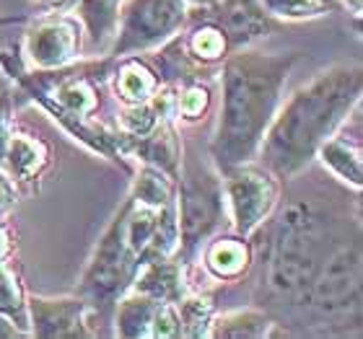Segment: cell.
<instances>
[{
    "label": "cell",
    "mask_w": 363,
    "mask_h": 339,
    "mask_svg": "<svg viewBox=\"0 0 363 339\" xmlns=\"http://www.w3.org/2000/svg\"><path fill=\"white\" fill-rule=\"evenodd\" d=\"M358 226V215L348 218L345 212H335L306 197H296L278 212L259 259V287L267 303L262 311L270 314L275 324L286 326L327 256Z\"/></svg>",
    "instance_id": "6da1fadb"
},
{
    "label": "cell",
    "mask_w": 363,
    "mask_h": 339,
    "mask_svg": "<svg viewBox=\"0 0 363 339\" xmlns=\"http://www.w3.org/2000/svg\"><path fill=\"white\" fill-rule=\"evenodd\" d=\"M298 54H265L250 47L236 50L220 68L218 127L211 140V163L218 173L257 159L262 137L280 106V91Z\"/></svg>",
    "instance_id": "7a4b0ae2"
},
{
    "label": "cell",
    "mask_w": 363,
    "mask_h": 339,
    "mask_svg": "<svg viewBox=\"0 0 363 339\" xmlns=\"http://www.w3.org/2000/svg\"><path fill=\"white\" fill-rule=\"evenodd\" d=\"M361 68H340L319 73L311 84L298 88L278 106L267 127L259 159L275 179H294L311 161L325 140L342 127L361 98Z\"/></svg>",
    "instance_id": "3957f363"
},
{
    "label": "cell",
    "mask_w": 363,
    "mask_h": 339,
    "mask_svg": "<svg viewBox=\"0 0 363 339\" xmlns=\"http://www.w3.org/2000/svg\"><path fill=\"white\" fill-rule=\"evenodd\" d=\"M6 70L23 86L34 101L45 106L76 140L106 159H125V135L112 130L101 117V86L112 76L117 57L91 62H70L55 70H26L16 54L0 57Z\"/></svg>",
    "instance_id": "277c9868"
},
{
    "label": "cell",
    "mask_w": 363,
    "mask_h": 339,
    "mask_svg": "<svg viewBox=\"0 0 363 339\" xmlns=\"http://www.w3.org/2000/svg\"><path fill=\"white\" fill-rule=\"evenodd\" d=\"M363 303V246L361 226L353 228L327 256L319 275L303 293L286 324L291 334H361Z\"/></svg>",
    "instance_id": "5b68a950"
},
{
    "label": "cell",
    "mask_w": 363,
    "mask_h": 339,
    "mask_svg": "<svg viewBox=\"0 0 363 339\" xmlns=\"http://www.w3.org/2000/svg\"><path fill=\"white\" fill-rule=\"evenodd\" d=\"M226 218L223 181L216 166L203 161L192 148L179 156L177 171V220H179V254L192 262L203 243Z\"/></svg>",
    "instance_id": "8992f818"
},
{
    "label": "cell",
    "mask_w": 363,
    "mask_h": 339,
    "mask_svg": "<svg viewBox=\"0 0 363 339\" xmlns=\"http://www.w3.org/2000/svg\"><path fill=\"white\" fill-rule=\"evenodd\" d=\"M187 8V0H122L109 54L128 57L167 45L184 29Z\"/></svg>",
    "instance_id": "52a82bcc"
},
{
    "label": "cell",
    "mask_w": 363,
    "mask_h": 339,
    "mask_svg": "<svg viewBox=\"0 0 363 339\" xmlns=\"http://www.w3.org/2000/svg\"><path fill=\"white\" fill-rule=\"evenodd\" d=\"M223 176V197L231 207V220H234V234L250 239L262 223L272 215L278 205V181L267 168L242 163Z\"/></svg>",
    "instance_id": "ba28073f"
},
{
    "label": "cell",
    "mask_w": 363,
    "mask_h": 339,
    "mask_svg": "<svg viewBox=\"0 0 363 339\" xmlns=\"http://www.w3.org/2000/svg\"><path fill=\"white\" fill-rule=\"evenodd\" d=\"M84 26L76 16L45 13L23 34V57L34 70L65 68L81 60Z\"/></svg>",
    "instance_id": "9c48e42d"
},
{
    "label": "cell",
    "mask_w": 363,
    "mask_h": 339,
    "mask_svg": "<svg viewBox=\"0 0 363 339\" xmlns=\"http://www.w3.org/2000/svg\"><path fill=\"white\" fill-rule=\"evenodd\" d=\"M187 13L211 21L226 37L231 52L255 45L257 39L270 37L272 31L280 29V21L267 13L262 0H213L189 6Z\"/></svg>",
    "instance_id": "30bf717a"
},
{
    "label": "cell",
    "mask_w": 363,
    "mask_h": 339,
    "mask_svg": "<svg viewBox=\"0 0 363 339\" xmlns=\"http://www.w3.org/2000/svg\"><path fill=\"white\" fill-rule=\"evenodd\" d=\"M112 326L117 337L125 339H179V314L177 303L159 301L138 290L122 295L112 314Z\"/></svg>",
    "instance_id": "8fae6325"
},
{
    "label": "cell",
    "mask_w": 363,
    "mask_h": 339,
    "mask_svg": "<svg viewBox=\"0 0 363 339\" xmlns=\"http://www.w3.org/2000/svg\"><path fill=\"white\" fill-rule=\"evenodd\" d=\"M29 334L39 339H84L94 337L89 326V311L81 295L73 298H26Z\"/></svg>",
    "instance_id": "7c38bea8"
},
{
    "label": "cell",
    "mask_w": 363,
    "mask_h": 339,
    "mask_svg": "<svg viewBox=\"0 0 363 339\" xmlns=\"http://www.w3.org/2000/svg\"><path fill=\"white\" fill-rule=\"evenodd\" d=\"M50 145L39 137L23 132L16 127L11 135V143L6 148L3 156V171L16 181V184H34L37 179H42V173L50 166Z\"/></svg>",
    "instance_id": "4fadbf2b"
},
{
    "label": "cell",
    "mask_w": 363,
    "mask_h": 339,
    "mask_svg": "<svg viewBox=\"0 0 363 339\" xmlns=\"http://www.w3.org/2000/svg\"><path fill=\"white\" fill-rule=\"evenodd\" d=\"M114 93L120 98L125 106H133V104H143L148 98L159 91L161 86V78L159 73L153 70L151 62L140 60V57H117L114 62Z\"/></svg>",
    "instance_id": "5bb4252c"
},
{
    "label": "cell",
    "mask_w": 363,
    "mask_h": 339,
    "mask_svg": "<svg viewBox=\"0 0 363 339\" xmlns=\"http://www.w3.org/2000/svg\"><path fill=\"white\" fill-rule=\"evenodd\" d=\"M122 0H76L78 21L84 26L91 52H104L117 34Z\"/></svg>",
    "instance_id": "9a60e30c"
},
{
    "label": "cell",
    "mask_w": 363,
    "mask_h": 339,
    "mask_svg": "<svg viewBox=\"0 0 363 339\" xmlns=\"http://www.w3.org/2000/svg\"><path fill=\"white\" fill-rule=\"evenodd\" d=\"M205 267L216 280H239L252 267V246L244 236H220L205 249Z\"/></svg>",
    "instance_id": "2e32d148"
},
{
    "label": "cell",
    "mask_w": 363,
    "mask_h": 339,
    "mask_svg": "<svg viewBox=\"0 0 363 339\" xmlns=\"http://www.w3.org/2000/svg\"><path fill=\"white\" fill-rule=\"evenodd\" d=\"M130 290L145 293L151 298L169 303H179V298L184 295V280H182V267L177 262H172V256L167 259H156L140 267V272L135 275Z\"/></svg>",
    "instance_id": "e0dca14e"
},
{
    "label": "cell",
    "mask_w": 363,
    "mask_h": 339,
    "mask_svg": "<svg viewBox=\"0 0 363 339\" xmlns=\"http://www.w3.org/2000/svg\"><path fill=\"white\" fill-rule=\"evenodd\" d=\"M317 159L340 181H345V184H350V187L356 189L363 187V161H361V143L358 140H350V137L335 132L317 151Z\"/></svg>",
    "instance_id": "ac0fdd59"
},
{
    "label": "cell",
    "mask_w": 363,
    "mask_h": 339,
    "mask_svg": "<svg viewBox=\"0 0 363 339\" xmlns=\"http://www.w3.org/2000/svg\"><path fill=\"white\" fill-rule=\"evenodd\" d=\"M275 326L272 316L262 309H247L234 311V314H223V316H213L208 337H226V339H259L270 337V329Z\"/></svg>",
    "instance_id": "d6986e66"
},
{
    "label": "cell",
    "mask_w": 363,
    "mask_h": 339,
    "mask_svg": "<svg viewBox=\"0 0 363 339\" xmlns=\"http://www.w3.org/2000/svg\"><path fill=\"white\" fill-rule=\"evenodd\" d=\"M177 314H179L182 337H208L211 321L216 316V306H213L211 295H182L179 303H177Z\"/></svg>",
    "instance_id": "ffe728a7"
},
{
    "label": "cell",
    "mask_w": 363,
    "mask_h": 339,
    "mask_svg": "<svg viewBox=\"0 0 363 339\" xmlns=\"http://www.w3.org/2000/svg\"><path fill=\"white\" fill-rule=\"evenodd\" d=\"M0 314L13 326H18L21 332L29 334V309H26L21 282L16 280V275L6 264H0Z\"/></svg>",
    "instance_id": "44dd1931"
},
{
    "label": "cell",
    "mask_w": 363,
    "mask_h": 339,
    "mask_svg": "<svg viewBox=\"0 0 363 339\" xmlns=\"http://www.w3.org/2000/svg\"><path fill=\"white\" fill-rule=\"evenodd\" d=\"M265 11L280 21H303L337 11L335 0H262Z\"/></svg>",
    "instance_id": "7402d4cb"
},
{
    "label": "cell",
    "mask_w": 363,
    "mask_h": 339,
    "mask_svg": "<svg viewBox=\"0 0 363 339\" xmlns=\"http://www.w3.org/2000/svg\"><path fill=\"white\" fill-rule=\"evenodd\" d=\"M211 101H213L211 88L203 86L200 81L179 86L177 88V120H184V122L205 120Z\"/></svg>",
    "instance_id": "603a6c76"
},
{
    "label": "cell",
    "mask_w": 363,
    "mask_h": 339,
    "mask_svg": "<svg viewBox=\"0 0 363 339\" xmlns=\"http://www.w3.org/2000/svg\"><path fill=\"white\" fill-rule=\"evenodd\" d=\"M16 202H18V189H16V181L11 179L3 168H0V218H3L8 210H13Z\"/></svg>",
    "instance_id": "cb8c5ba5"
},
{
    "label": "cell",
    "mask_w": 363,
    "mask_h": 339,
    "mask_svg": "<svg viewBox=\"0 0 363 339\" xmlns=\"http://www.w3.org/2000/svg\"><path fill=\"white\" fill-rule=\"evenodd\" d=\"M8 256H11V234H8L3 218H0V264H6Z\"/></svg>",
    "instance_id": "d4e9b609"
},
{
    "label": "cell",
    "mask_w": 363,
    "mask_h": 339,
    "mask_svg": "<svg viewBox=\"0 0 363 339\" xmlns=\"http://www.w3.org/2000/svg\"><path fill=\"white\" fill-rule=\"evenodd\" d=\"M0 337H29V334L21 332L18 326H13L3 314H0Z\"/></svg>",
    "instance_id": "484cf974"
},
{
    "label": "cell",
    "mask_w": 363,
    "mask_h": 339,
    "mask_svg": "<svg viewBox=\"0 0 363 339\" xmlns=\"http://www.w3.org/2000/svg\"><path fill=\"white\" fill-rule=\"evenodd\" d=\"M342 3H345V8H348V11L356 16V18L363 13V0H342Z\"/></svg>",
    "instance_id": "4316f807"
},
{
    "label": "cell",
    "mask_w": 363,
    "mask_h": 339,
    "mask_svg": "<svg viewBox=\"0 0 363 339\" xmlns=\"http://www.w3.org/2000/svg\"><path fill=\"white\" fill-rule=\"evenodd\" d=\"M42 3H47V6L57 8V11H65V8L76 6V0H42Z\"/></svg>",
    "instance_id": "83f0119b"
},
{
    "label": "cell",
    "mask_w": 363,
    "mask_h": 339,
    "mask_svg": "<svg viewBox=\"0 0 363 339\" xmlns=\"http://www.w3.org/2000/svg\"><path fill=\"white\" fill-rule=\"evenodd\" d=\"M26 18L23 16H8V18H0V29H6V26H16V23H23Z\"/></svg>",
    "instance_id": "f1b7e54d"
},
{
    "label": "cell",
    "mask_w": 363,
    "mask_h": 339,
    "mask_svg": "<svg viewBox=\"0 0 363 339\" xmlns=\"http://www.w3.org/2000/svg\"><path fill=\"white\" fill-rule=\"evenodd\" d=\"M189 6H200V3H213V0H187Z\"/></svg>",
    "instance_id": "f546056e"
},
{
    "label": "cell",
    "mask_w": 363,
    "mask_h": 339,
    "mask_svg": "<svg viewBox=\"0 0 363 339\" xmlns=\"http://www.w3.org/2000/svg\"><path fill=\"white\" fill-rule=\"evenodd\" d=\"M0 88H6V86H3V81H0Z\"/></svg>",
    "instance_id": "4dcf8cb0"
}]
</instances>
